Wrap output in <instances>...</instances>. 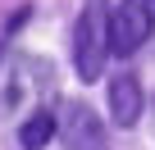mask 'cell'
I'll list each match as a JSON object with an SVG mask.
<instances>
[{
    "label": "cell",
    "mask_w": 155,
    "mask_h": 150,
    "mask_svg": "<svg viewBox=\"0 0 155 150\" xmlns=\"http://www.w3.org/2000/svg\"><path fill=\"white\" fill-rule=\"evenodd\" d=\"M110 59V5L105 0H87L82 18L73 27V68L82 82H96Z\"/></svg>",
    "instance_id": "cell-1"
},
{
    "label": "cell",
    "mask_w": 155,
    "mask_h": 150,
    "mask_svg": "<svg viewBox=\"0 0 155 150\" xmlns=\"http://www.w3.org/2000/svg\"><path fill=\"white\" fill-rule=\"evenodd\" d=\"M155 32V0H119L110 14V55H137Z\"/></svg>",
    "instance_id": "cell-2"
},
{
    "label": "cell",
    "mask_w": 155,
    "mask_h": 150,
    "mask_svg": "<svg viewBox=\"0 0 155 150\" xmlns=\"http://www.w3.org/2000/svg\"><path fill=\"white\" fill-rule=\"evenodd\" d=\"M55 123H59V127H55V136H64V145H68V150H105V123L91 114V105L68 100V105H64V114H59Z\"/></svg>",
    "instance_id": "cell-3"
},
{
    "label": "cell",
    "mask_w": 155,
    "mask_h": 150,
    "mask_svg": "<svg viewBox=\"0 0 155 150\" xmlns=\"http://www.w3.org/2000/svg\"><path fill=\"white\" fill-rule=\"evenodd\" d=\"M141 109H146L141 82L132 78V73L114 78V82H110V118H114V127H132V123L141 118Z\"/></svg>",
    "instance_id": "cell-4"
},
{
    "label": "cell",
    "mask_w": 155,
    "mask_h": 150,
    "mask_svg": "<svg viewBox=\"0 0 155 150\" xmlns=\"http://www.w3.org/2000/svg\"><path fill=\"white\" fill-rule=\"evenodd\" d=\"M55 127H59L55 114H50V109H37V114L18 127V145H23V150H46L50 136H55Z\"/></svg>",
    "instance_id": "cell-5"
},
{
    "label": "cell",
    "mask_w": 155,
    "mask_h": 150,
    "mask_svg": "<svg viewBox=\"0 0 155 150\" xmlns=\"http://www.w3.org/2000/svg\"><path fill=\"white\" fill-rule=\"evenodd\" d=\"M23 100V78H18V64L5 59V50H0V118L14 114Z\"/></svg>",
    "instance_id": "cell-6"
}]
</instances>
